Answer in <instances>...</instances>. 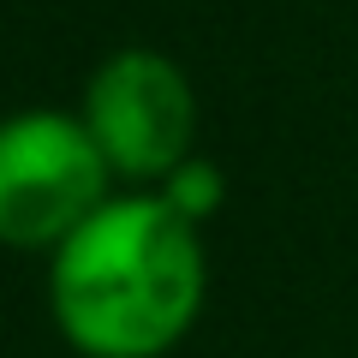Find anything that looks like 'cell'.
<instances>
[{"instance_id":"obj_1","label":"cell","mask_w":358,"mask_h":358,"mask_svg":"<svg viewBox=\"0 0 358 358\" xmlns=\"http://www.w3.org/2000/svg\"><path fill=\"white\" fill-rule=\"evenodd\" d=\"M209 293L203 227L162 192L108 197L48 251V310L84 358H162Z\"/></svg>"},{"instance_id":"obj_2","label":"cell","mask_w":358,"mask_h":358,"mask_svg":"<svg viewBox=\"0 0 358 358\" xmlns=\"http://www.w3.org/2000/svg\"><path fill=\"white\" fill-rule=\"evenodd\" d=\"M102 143L90 138L84 114L18 108L0 120V245L54 251L108 203Z\"/></svg>"},{"instance_id":"obj_3","label":"cell","mask_w":358,"mask_h":358,"mask_svg":"<svg viewBox=\"0 0 358 358\" xmlns=\"http://www.w3.org/2000/svg\"><path fill=\"white\" fill-rule=\"evenodd\" d=\"M84 126L102 143L114 179L162 185L197 138V90L162 48H120L84 84Z\"/></svg>"},{"instance_id":"obj_4","label":"cell","mask_w":358,"mask_h":358,"mask_svg":"<svg viewBox=\"0 0 358 358\" xmlns=\"http://www.w3.org/2000/svg\"><path fill=\"white\" fill-rule=\"evenodd\" d=\"M155 192H162L185 221H197V227H203V221L215 215L221 203H227V179H221L215 162H203V155H185V162H179L173 173L155 185Z\"/></svg>"}]
</instances>
